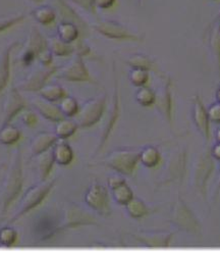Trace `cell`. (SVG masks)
<instances>
[{
    "label": "cell",
    "mask_w": 220,
    "mask_h": 255,
    "mask_svg": "<svg viewBox=\"0 0 220 255\" xmlns=\"http://www.w3.org/2000/svg\"><path fill=\"white\" fill-rule=\"evenodd\" d=\"M23 185V159L20 149L17 147L12 154L8 171L0 191V214L2 216L7 214L12 203L19 196Z\"/></svg>",
    "instance_id": "1"
},
{
    "label": "cell",
    "mask_w": 220,
    "mask_h": 255,
    "mask_svg": "<svg viewBox=\"0 0 220 255\" xmlns=\"http://www.w3.org/2000/svg\"><path fill=\"white\" fill-rule=\"evenodd\" d=\"M55 183H56V180H52L49 182L45 181V182H40L39 184H36L30 187L23 195L18 209L11 217V219L8 221V223L9 224L15 223L16 221H18L19 219L29 214V212L37 208L40 204H42V202L47 198V196L51 192V190L53 189Z\"/></svg>",
    "instance_id": "2"
},
{
    "label": "cell",
    "mask_w": 220,
    "mask_h": 255,
    "mask_svg": "<svg viewBox=\"0 0 220 255\" xmlns=\"http://www.w3.org/2000/svg\"><path fill=\"white\" fill-rule=\"evenodd\" d=\"M140 162V149L117 148L110 152L103 160V164L121 176H133Z\"/></svg>",
    "instance_id": "3"
},
{
    "label": "cell",
    "mask_w": 220,
    "mask_h": 255,
    "mask_svg": "<svg viewBox=\"0 0 220 255\" xmlns=\"http://www.w3.org/2000/svg\"><path fill=\"white\" fill-rule=\"evenodd\" d=\"M187 173V151L179 147L168 156L163 173L157 184L158 187H166L171 184L182 185Z\"/></svg>",
    "instance_id": "4"
},
{
    "label": "cell",
    "mask_w": 220,
    "mask_h": 255,
    "mask_svg": "<svg viewBox=\"0 0 220 255\" xmlns=\"http://www.w3.org/2000/svg\"><path fill=\"white\" fill-rule=\"evenodd\" d=\"M169 221L172 226L179 231L191 234L194 236L201 235L202 226L199 220L180 195L173 204Z\"/></svg>",
    "instance_id": "5"
},
{
    "label": "cell",
    "mask_w": 220,
    "mask_h": 255,
    "mask_svg": "<svg viewBox=\"0 0 220 255\" xmlns=\"http://www.w3.org/2000/svg\"><path fill=\"white\" fill-rule=\"evenodd\" d=\"M214 167V158L211 155L209 148H206L197 156L193 167L192 177V183L195 191L203 199H206L207 197L208 182L213 174Z\"/></svg>",
    "instance_id": "6"
},
{
    "label": "cell",
    "mask_w": 220,
    "mask_h": 255,
    "mask_svg": "<svg viewBox=\"0 0 220 255\" xmlns=\"http://www.w3.org/2000/svg\"><path fill=\"white\" fill-rule=\"evenodd\" d=\"M94 225H97V222L93 215L89 214L76 203H68L63 207L62 217L57 224L56 232L58 234L59 232L69 229H77L84 226Z\"/></svg>",
    "instance_id": "7"
},
{
    "label": "cell",
    "mask_w": 220,
    "mask_h": 255,
    "mask_svg": "<svg viewBox=\"0 0 220 255\" xmlns=\"http://www.w3.org/2000/svg\"><path fill=\"white\" fill-rule=\"evenodd\" d=\"M106 108V94H101L97 97L87 100L82 108H80L79 114L76 116L77 124L79 128L87 129L95 126L102 119Z\"/></svg>",
    "instance_id": "8"
},
{
    "label": "cell",
    "mask_w": 220,
    "mask_h": 255,
    "mask_svg": "<svg viewBox=\"0 0 220 255\" xmlns=\"http://www.w3.org/2000/svg\"><path fill=\"white\" fill-rule=\"evenodd\" d=\"M84 201L86 205L91 208L97 215L108 218L111 216V206H110V199L107 189L97 183L93 182L90 187L86 191Z\"/></svg>",
    "instance_id": "9"
},
{
    "label": "cell",
    "mask_w": 220,
    "mask_h": 255,
    "mask_svg": "<svg viewBox=\"0 0 220 255\" xmlns=\"http://www.w3.org/2000/svg\"><path fill=\"white\" fill-rule=\"evenodd\" d=\"M59 68L60 67L53 65L50 67L40 65L39 68L31 71L24 80H21L16 85V88L20 92H38L45 86L53 75L57 74Z\"/></svg>",
    "instance_id": "10"
},
{
    "label": "cell",
    "mask_w": 220,
    "mask_h": 255,
    "mask_svg": "<svg viewBox=\"0 0 220 255\" xmlns=\"http://www.w3.org/2000/svg\"><path fill=\"white\" fill-rule=\"evenodd\" d=\"M93 29L100 35L118 41H133L142 42L143 36H140L134 32H131L122 24L111 19H104L93 25Z\"/></svg>",
    "instance_id": "11"
},
{
    "label": "cell",
    "mask_w": 220,
    "mask_h": 255,
    "mask_svg": "<svg viewBox=\"0 0 220 255\" xmlns=\"http://www.w3.org/2000/svg\"><path fill=\"white\" fill-rule=\"evenodd\" d=\"M57 78L75 83H90L96 84L91 77L89 70L87 69L83 57L75 54V56L57 72Z\"/></svg>",
    "instance_id": "12"
},
{
    "label": "cell",
    "mask_w": 220,
    "mask_h": 255,
    "mask_svg": "<svg viewBox=\"0 0 220 255\" xmlns=\"http://www.w3.org/2000/svg\"><path fill=\"white\" fill-rule=\"evenodd\" d=\"M113 81H114V87H113V96H112V102H111V108H110L109 115L106 121V124L103 128V132L100 138L99 145L97 147L96 152H100L104 146L106 145L107 141L109 140L111 133L114 130V127L118 121L119 115H120V99H119V87H118V79L116 75L115 66L113 63Z\"/></svg>",
    "instance_id": "13"
},
{
    "label": "cell",
    "mask_w": 220,
    "mask_h": 255,
    "mask_svg": "<svg viewBox=\"0 0 220 255\" xmlns=\"http://www.w3.org/2000/svg\"><path fill=\"white\" fill-rule=\"evenodd\" d=\"M47 47V38H45L41 34L39 29L33 27L30 30L24 49L21 51V54L19 56L21 65H24L25 67L31 66L32 62L35 59H37L38 54L42 50L46 49Z\"/></svg>",
    "instance_id": "14"
},
{
    "label": "cell",
    "mask_w": 220,
    "mask_h": 255,
    "mask_svg": "<svg viewBox=\"0 0 220 255\" xmlns=\"http://www.w3.org/2000/svg\"><path fill=\"white\" fill-rule=\"evenodd\" d=\"M28 108L27 102L21 96L20 91L16 88V86H11L6 94V98L3 103L2 109V124L7 125L10 124L11 121L18 116L25 109Z\"/></svg>",
    "instance_id": "15"
},
{
    "label": "cell",
    "mask_w": 220,
    "mask_h": 255,
    "mask_svg": "<svg viewBox=\"0 0 220 255\" xmlns=\"http://www.w3.org/2000/svg\"><path fill=\"white\" fill-rule=\"evenodd\" d=\"M163 120L172 126V94H171V80L168 77H163V83L159 90L156 92L155 104Z\"/></svg>",
    "instance_id": "16"
},
{
    "label": "cell",
    "mask_w": 220,
    "mask_h": 255,
    "mask_svg": "<svg viewBox=\"0 0 220 255\" xmlns=\"http://www.w3.org/2000/svg\"><path fill=\"white\" fill-rule=\"evenodd\" d=\"M131 236L139 243L150 249H164L170 246L174 236L172 232H138Z\"/></svg>",
    "instance_id": "17"
},
{
    "label": "cell",
    "mask_w": 220,
    "mask_h": 255,
    "mask_svg": "<svg viewBox=\"0 0 220 255\" xmlns=\"http://www.w3.org/2000/svg\"><path fill=\"white\" fill-rule=\"evenodd\" d=\"M193 122L206 143L210 141V120L208 117L207 109L199 95H195L193 98Z\"/></svg>",
    "instance_id": "18"
},
{
    "label": "cell",
    "mask_w": 220,
    "mask_h": 255,
    "mask_svg": "<svg viewBox=\"0 0 220 255\" xmlns=\"http://www.w3.org/2000/svg\"><path fill=\"white\" fill-rule=\"evenodd\" d=\"M31 103L34 106V109L47 121H50L52 123H57L65 119V117L63 116V114L59 109V106L55 105L54 102H50L39 96L34 98Z\"/></svg>",
    "instance_id": "19"
},
{
    "label": "cell",
    "mask_w": 220,
    "mask_h": 255,
    "mask_svg": "<svg viewBox=\"0 0 220 255\" xmlns=\"http://www.w3.org/2000/svg\"><path fill=\"white\" fill-rule=\"evenodd\" d=\"M18 44L17 41H12L0 51V94L7 87L10 79V53Z\"/></svg>",
    "instance_id": "20"
},
{
    "label": "cell",
    "mask_w": 220,
    "mask_h": 255,
    "mask_svg": "<svg viewBox=\"0 0 220 255\" xmlns=\"http://www.w3.org/2000/svg\"><path fill=\"white\" fill-rule=\"evenodd\" d=\"M59 139L55 133L40 132L31 141L30 150L33 156H38L44 152L50 150Z\"/></svg>",
    "instance_id": "21"
},
{
    "label": "cell",
    "mask_w": 220,
    "mask_h": 255,
    "mask_svg": "<svg viewBox=\"0 0 220 255\" xmlns=\"http://www.w3.org/2000/svg\"><path fill=\"white\" fill-rule=\"evenodd\" d=\"M52 148V153L55 163L67 166L73 162L75 156L74 151L70 144L65 142V140H58Z\"/></svg>",
    "instance_id": "22"
},
{
    "label": "cell",
    "mask_w": 220,
    "mask_h": 255,
    "mask_svg": "<svg viewBox=\"0 0 220 255\" xmlns=\"http://www.w3.org/2000/svg\"><path fill=\"white\" fill-rule=\"evenodd\" d=\"M58 5L62 15L65 17L64 20H69L76 24L81 32V35L86 36L88 34V25L85 23V20L76 12L74 8L67 2V0H58Z\"/></svg>",
    "instance_id": "23"
},
{
    "label": "cell",
    "mask_w": 220,
    "mask_h": 255,
    "mask_svg": "<svg viewBox=\"0 0 220 255\" xmlns=\"http://www.w3.org/2000/svg\"><path fill=\"white\" fill-rule=\"evenodd\" d=\"M57 37L64 41L65 43L73 44L81 36L79 27L69 20H62V22L56 28Z\"/></svg>",
    "instance_id": "24"
},
{
    "label": "cell",
    "mask_w": 220,
    "mask_h": 255,
    "mask_svg": "<svg viewBox=\"0 0 220 255\" xmlns=\"http://www.w3.org/2000/svg\"><path fill=\"white\" fill-rule=\"evenodd\" d=\"M55 163L52 150H48L37 156V171L40 182L47 181Z\"/></svg>",
    "instance_id": "25"
},
{
    "label": "cell",
    "mask_w": 220,
    "mask_h": 255,
    "mask_svg": "<svg viewBox=\"0 0 220 255\" xmlns=\"http://www.w3.org/2000/svg\"><path fill=\"white\" fill-rule=\"evenodd\" d=\"M47 45L53 56L65 57L75 53V47L73 44L65 43L57 36H50L47 38Z\"/></svg>",
    "instance_id": "26"
},
{
    "label": "cell",
    "mask_w": 220,
    "mask_h": 255,
    "mask_svg": "<svg viewBox=\"0 0 220 255\" xmlns=\"http://www.w3.org/2000/svg\"><path fill=\"white\" fill-rule=\"evenodd\" d=\"M124 207L128 217L134 220H141L151 214L149 206L142 199L135 196Z\"/></svg>",
    "instance_id": "27"
},
{
    "label": "cell",
    "mask_w": 220,
    "mask_h": 255,
    "mask_svg": "<svg viewBox=\"0 0 220 255\" xmlns=\"http://www.w3.org/2000/svg\"><path fill=\"white\" fill-rule=\"evenodd\" d=\"M31 15L42 26H49L56 19V12L50 5H39L31 11Z\"/></svg>",
    "instance_id": "28"
},
{
    "label": "cell",
    "mask_w": 220,
    "mask_h": 255,
    "mask_svg": "<svg viewBox=\"0 0 220 255\" xmlns=\"http://www.w3.org/2000/svg\"><path fill=\"white\" fill-rule=\"evenodd\" d=\"M125 62L130 69H140L148 72L157 71L156 65L155 62H154V60L150 56L143 53H136V54L130 55Z\"/></svg>",
    "instance_id": "29"
},
{
    "label": "cell",
    "mask_w": 220,
    "mask_h": 255,
    "mask_svg": "<svg viewBox=\"0 0 220 255\" xmlns=\"http://www.w3.org/2000/svg\"><path fill=\"white\" fill-rule=\"evenodd\" d=\"M140 162L148 167H156L161 162V153L155 146H146L140 149Z\"/></svg>",
    "instance_id": "30"
},
{
    "label": "cell",
    "mask_w": 220,
    "mask_h": 255,
    "mask_svg": "<svg viewBox=\"0 0 220 255\" xmlns=\"http://www.w3.org/2000/svg\"><path fill=\"white\" fill-rule=\"evenodd\" d=\"M40 97L46 99L50 102L60 101L68 95L67 91L59 84H46L41 90L38 91Z\"/></svg>",
    "instance_id": "31"
},
{
    "label": "cell",
    "mask_w": 220,
    "mask_h": 255,
    "mask_svg": "<svg viewBox=\"0 0 220 255\" xmlns=\"http://www.w3.org/2000/svg\"><path fill=\"white\" fill-rule=\"evenodd\" d=\"M78 128L79 126L77 122L69 118H65L56 123L54 133L59 140H67L75 135Z\"/></svg>",
    "instance_id": "32"
},
{
    "label": "cell",
    "mask_w": 220,
    "mask_h": 255,
    "mask_svg": "<svg viewBox=\"0 0 220 255\" xmlns=\"http://www.w3.org/2000/svg\"><path fill=\"white\" fill-rule=\"evenodd\" d=\"M21 133L15 126L7 124L0 127V143L2 145H14L19 141Z\"/></svg>",
    "instance_id": "33"
},
{
    "label": "cell",
    "mask_w": 220,
    "mask_h": 255,
    "mask_svg": "<svg viewBox=\"0 0 220 255\" xmlns=\"http://www.w3.org/2000/svg\"><path fill=\"white\" fill-rule=\"evenodd\" d=\"M112 198L118 205L125 206L131 199L134 198V192L126 182L118 185L111 190Z\"/></svg>",
    "instance_id": "34"
},
{
    "label": "cell",
    "mask_w": 220,
    "mask_h": 255,
    "mask_svg": "<svg viewBox=\"0 0 220 255\" xmlns=\"http://www.w3.org/2000/svg\"><path fill=\"white\" fill-rule=\"evenodd\" d=\"M59 109L65 118H75L80 111V105L76 98L71 96H65L60 100Z\"/></svg>",
    "instance_id": "35"
},
{
    "label": "cell",
    "mask_w": 220,
    "mask_h": 255,
    "mask_svg": "<svg viewBox=\"0 0 220 255\" xmlns=\"http://www.w3.org/2000/svg\"><path fill=\"white\" fill-rule=\"evenodd\" d=\"M155 100L156 92L149 87H139V90L136 92V101L143 108H151L155 104Z\"/></svg>",
    "instance_id": "36"
},
{
    "label": "cell",
    "mask_w": 220,
    "mask_h": 255,
    "mask_svg": "<svg viewBox=\"0 0 220 255\" xmlns=\"http://www.w3.org/2000/svg\"><path fill=\"white\" fill-rule=\"evenodd\" d=\"M17 232L8 226L0 228V246L11 247L16 243Z\"/></svg>",
    "instance_id": "37"
},
{
    "label": "cell",
    "mask_w": 220,
    "mask_h": 255,
    "mask_svg": "<svg viewBox=\"0 0 220 255\" xmlns=\"http://www.w3.org/2000/svg\"><path fill=\"white\" fill-rule=\"evenodd\" d=\"M209 44H210L211 52L215 58L218 71H220V32L218 31L216 26L211 31L210 38H209Z\"/></svg>",
    "instance_id": "38"
},
{
    "label": "cell",
    "mask_w": 220,
    "mask_h": 255,
    "mask_svg": "<svg viewBox=\"0 0 220 255\" xmlns=\"http://www.w3.org/2000/svg\"><path fill=\"white\" fill-rule=\"evenodd\" d=\"M26 18V14H11V15H0V33H2L13 26L18 25Z\"/></svg>",
    "instance_id": "39"
},
{
    "label": "cell",
    "mask_w": 220,
    "mask_h": 255,
    "mask_svg": "<svg viewBox=\"0 0 220 255\" xmlns=\"http://www.w3.org/2000/svg\"><path fill=\"white\" fill-rule=\"evenodd\" d=\"M128 79L130 83L138 88L146 86L149 81V72L140 69H131L128 74Z\"/></svg>",
    "instance_id": "40"
},
{
    "label": "cell",
    "mask_w": 220,
    "mask_h": 255,
    "mask_svg": "<svg viewBox=\"0 0 220 255\" xmlns=\"http://www.w3.org/2000/svg\"><path fill=\"white\" fill-rule=\"evenodd\" d=\"M20 120L21 122H23V124L29 128H32V127H35L38 123V118H37V115L31 111L30 109H25L23 112H21L20 114Z\"/></svg>",
    "instance_id": "41"
},
{
    "label": "cell",
    "mask_w": 220,
    "mask_h": 255,
    "mask_svg": "<svg viewBox=\"0 0 220 255\" xmlns=\"http://www.w3.org/2000/svg\"><path fill=\"white\" fill-rule=\"evenodd\" d=\"M37 60L39 61V63L41 66L44 67H50L53 65V54L52 52L49 50V48L47 47L46 49L42 50L38 56H37Z\"/></svg>",
    "instance_id": "42"
},
{
    "label": "cell",
    "mask_w": 220,
    "mask_h": 255,
    "mask_svg": "<svg viewBox=\"0 0 220 255\" xmlns=\"http://www.w3.org/2000/svg\"><path fill=\"white\" fill-rule=\"evenodd\" d=\"M208 117L210 120V123H214L217 125H220V103L215 102L209 106L207 110Z\"/></svg>",
    "instance_id": "43"
},
{
    "label": "cell",
    "mask_w": 220,
    "mask_h": 255,
    "mask_svg": "<svg viewBox=\"0 0 220 255\" xmlns=\"http://www.w3.org/2000/svg\"><path fill=\"white\" fill-rule=\"evenodd\" d=\"M69 1L73 2L74 4L81 7L82 9H84L87 12L95 13V11H96L94 0H69Z\"/></svg>",
    "instance_id": "44"
},
{
    "label": "cell",
    "mask_w": 220,
    "mask_h": 255,
    "mask_svg": "<svg viewBox=\"0 0 220 255\" xmlns=\"http://www.w3.org/2000/svg\"><path fill=\"white\" fill-rule=\"evenodd\" d=\"M76 42H77V44L74 45V47H75V54L80 55L82 57H85V56H88V55L91 53L90 47L88 46L83 40H77Z\"/></svg>",
    "instance_id": "45"
},
{
    "label": "cell",
    "mask_w": 220,
    "mask_h": 255,
    "mask_svg": "<svg viewBox=\"0 0 220 255\" xmlns=\"http://www.w3.org/2000/svg\"><path fill=\"white\" fill-rule=\"evenodd\" d=\"M124 182H125V180L123 179V177L121 175H119V174L112 175V176H110L107 179V186H108V188L110 190H112L113 188L117 187L118 185H120V184H122Z\"/></svg>",
    "instance_id": "46"
},
{
    "label": "cell",
    "mask_w": 220,
    "mask_h": 255,
    "mask_svg": "<svg viewBox=\"0 0 220 255\" xmlns=\"http://www.w3.org/2000/svg\"><path fill=\"white\" fill-rule=\"evenodd\" d=\"M94 2H95L96 8L109 9V8H112L115 5L116 0H94Z\"/></svg>",
    "instance_id": "47"
},
{
    "label": "cell",
    "mask_w": 220,
    "mask_h": 255,
    "mask_svg": "<svg viewBox=\"0 0 220 255\" xmlns=\"http://www.w3.org/2000/svg\"><path fill=\"white\" fill-rule=\"evenodd\" d=\"M210 151H211V155L214 158V160H217L220 162V143L216 142V144L213 145Z\"/></svg>",
    "instance_id": "48"
},
{
    "label": "cell",
    "mask_w": 220,
    "mask_h": 255,
    "mask_svg": "<svg viewBox=\"0 0 220 255\" xmlns=\"http://www.w3.org/2000/svg\"><path fill=\"white\" fill-rule=\"evenodd\" d=\"M219 192H220V165H219V174H218V180H217V185H216V189H215L214 197H217Z\"/></svg>",
    "instance_id": "49"
},
{
    "label": "cell",
    "mask_w": 220,
    "mask_h": 255,
    "mask_svg": "<svg viewBox=\"0 0 220 255\" xmlns=\"http://www.w3.org/2000/svg\"><path fill=\"white\" fill-rule=\"evenodd\" d=\"M214 136H215V140H216V142H219V143H220V126H219V127L217 128V129H216Z\"/></svg>",
    "instance_id": "50"
},
{
    "label": "cell",
    "mask_w": 220,
    "mask_h": 255,
    "mask_svg": "<svg viewBox=\"0 0 220 255\" xmlns=\"http://www.w3.org/2000/svg\"><path fill=\"white\" fill-rule=\"evenodd\" d=\"M216 101L220 103V86L218 87V89L216 91Z\"/></svg>",
    "instance_id": "51"
},
{
    "label": "cell",
    "mask_w": 220,
    "mask_h": 255,
    "mask_svg": "<svg viewBox=\"0 0 220 255\" xmlns=\"http://www.w3.org/2000/svg\"><path fill=\"white\" fill-rule=\"evenodd\" d=\"M30 1L33 2V3H36V4H40L44 1V0H30Z\"/></svg>",
    "instance_id": "52"
},
{
    "label": "cell",
    "mask_w": 220,
    "mask_h": 255,
    "mask_svg": "<svg viewBox=\"0 0 220 255\" xmlns=\"http://www.w3.org/2000/svg\"><path fill=\"white\" fill-rule=\"evenodd\" d=\"M216 27H217V29H218V31L220 32V20L218 22V25H216Z\"/></svg>",
    "instance_id": "53"
},
{
    "label": "cell",
    "mask_w": 220,
    "mask_h": 255,
    "mask_svg": "<svg viewBox=\"0 0 220 255\" xmlns=\"http://www.w3.org/2000/svg\"><path fill=\"white\" fill-rule=\"evenodd\" d=\"M218 17L220 18V10H219V12H218Z\"/></svg>",
    "instance_id": "54"
},
{
    "label": "cell",
    "mask_w": 220,
    "mask_h": 255,
    "mask_svg": "<svg viewBox=\"0 0 220 255\" xmlns=\"http://www.w3.org/2000/svg\"><path fill=\"white\" fill-rule=\"evenodd\" d=\"M3 166V164H1V165H0V169H1V167Z\"/></svg>",
    "instance_id": "55"
},
{
    "label": "cell",
    "mask_w": 220,
    "mask_h": 255,
    "mask_svg": "<svg viewBox=\"0 0 220 255\" xmlns=\"http://www.w3.org/2000/svg\"><path fill=\"white\" fill-rule=\"evenodd\" d=\"M142 1V0H139V2H141Z\"/></svg>",
    "instance_id": "56"
}]
</instances>
